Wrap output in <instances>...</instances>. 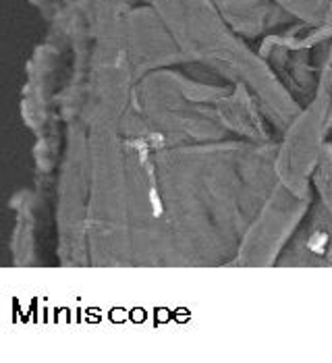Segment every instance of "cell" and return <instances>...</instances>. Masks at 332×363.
<instances>
[{"mask_svg": "<svg viewBox=\"0 0 332 363\" xmlns=\"http://www.w3.org/2000/svg\"><path fill=\"white\" fill-rule=\"evenodd\" d=\"M228 28L241 35L268 33L299 21L277 0H214Z\"/></svg>", "mask_w": 332, "mask_h": 363, "instance_id": "1", "label": "cell"}, {"mask_svg": "<svg viewBox=\"0 0 332 363\" xmlns=\"http://www.w3.org/2000/svg\"><path fill=\"white\" fill-rule=\"evenodd\" d=\"M299 21L311 26H332V0H277Z\"/></svg>", "mask_w": 332, "mask_h": 363, "instance_id": "2", "label": "cell"}, {"mask_svg": "<svg viewBox=\"0 0 332 363\" xmlns=\"http://www.w3.org/2000/svg\"><path fill=\"white\" fill-rule=\"evenodd\" d=\"M309 106H314L320 112L328 133L332 131V35L326 48V56L322 62V71H320V82H318V91L314 96V100L309 102Z\"/></svg>", "mask_w": 332, "mask_h": 363, "instance_id": "3", "label": "cell"}, {"mask_svg": "<svg viewBox=\"0 0 332 363\" xmlns=\"http://www.w3.org/2000/svg\"><path fill=\"white\" fill-rule=\"evenodd\" d=\"M314 187L320 196V201L331 210L332 214V150L331 145H324V152L320 156L318 168L314 172Z\"/></svg>", "mask_w": 332, "mask_h": 363, "instance_id": "4", "label": "cell"}]
</instances>
